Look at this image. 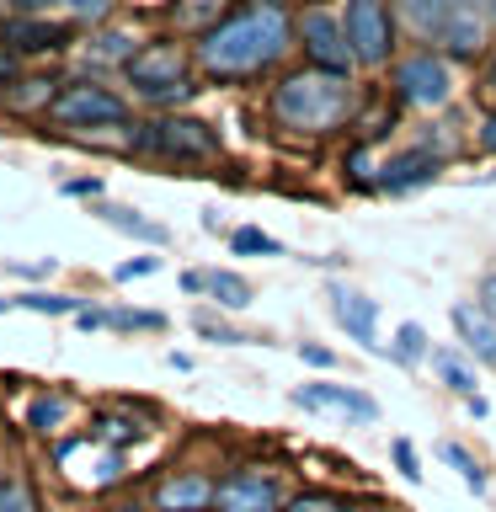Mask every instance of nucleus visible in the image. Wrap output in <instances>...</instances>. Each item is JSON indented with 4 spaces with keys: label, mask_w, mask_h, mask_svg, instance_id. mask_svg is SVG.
I'll return each instance as SVG.
<instances>
[{
    "label": "nucleus",
    "mask_w": 496,
    "mask_h": 512,
    "mask_svg": "<svg viewBox=\"0 0 496 512\" xmlns=\"http://www.w3.org/2000/svg\"><path fill=\"white\" fill-rule=\"evenodd\" d=\"M326 304H331V320L363 352H384V342H379V299H368V294H358V288H347V283H326Z\"/></svg>",
    "instance_id": "f3484780"
},
{
    "label": "nucleus",
    "mask_w": 496,
    "mask_h": 512,
    "mask_svg": "<svg viewBox=\"0 0 496 512\" xmlns=\"http://www.w3.org/2000/svg\"><path fill=\"white\" fill-rule=\"evenodd\" d=\"M294 352H299V358L310 363V368H326V374L336 368V352H331V347H320V342H299Z\"/></svg>",
    "instance_id": "a19ab883"
},
{
    "label": "nucleus",
    "mask_w": 496,
    "mask_h": 512,
    "mask_svg": "<svg viewBox=\"0 0 496 512\" xmlns=\"http://www.w3.org/2000/svg\"><path fill=\"white\" fill-rule=\"evenodd\" d=\"M96 219L107 224V230H118L128 240H139V246H150V251H166L171 246V230L160 224L155 214H144V208L134 203H112V198H96Z\"/></svg>",
    "instance_id": "4be33fe9"
},
{
    "label": "nucleus",
    "mask_w": 496,
    "mask_h": 512,
    "mask_svg": "<svg viewBox=\"0 0 496 512\" xmlns=\"http://www.w3.org/2000/svg\"><path fill=\"white\" fill-rule=\"evenodd\" d=\"M294 406H299V411L342 416V422H352V427H374V422H379V400L368 395V390H358V384H326V379L299 384V390H294Z\"/></svg>",
    "instance_id": "4468645a"
},
{
    "label": "nucleus",
    "mask_w": 496,
    "mask_h": 512,
    "mask_svg": "<svg viewBox=\"0 0 496 512\" xmlns=\"http://www.w3.org/2000/svg\"><path fill=\"white\" fill-rule=\"evenodd\" d=\"M390 459H395V475H400V480L422 486V454L411 448V438H395V443H390Z\"/></svg>",
    "instance_id": "4c0bfd02"
},
{
    "label": "nucleus",
    "mask_w": 496,
    "mask_h": 512,
    "mask_svg": "<svg viewBox=\"0 0 496 512\" xmlns=\"http://www.w3.org/2000/svg\"><path fill=\"white\" fill-rule=\"evenodd\" d=\"M128 118H134V102L96 75H64V91L54 96V107H48V128H59V134H70V139L118 134Z\"/></svg>",
    "instance_id": "39448f33"
},
{
    "label": "nucleus",
    "mask_w": 496,
    "mask_h": 512,
    "mask_svg": "<svg viewBox=\"0 0 496 512\" xmlns=\"http://www.w3.org/2000/svg\"><path fill=\"white\" fill-rule=\"evenodd\" d=\"M342 171H347V187H352V192H374L379 155L368 150V139H352V144H347V155H342Z\"/></svg>",
    "instance_id": "7c9ffc66"
},
{
    "label": "nucleus",
    "mask_w": 496,
    "mask_h": 512,
    "mask_svg": "<svg viewBox=\"0 0 496 512\" xmlns=\"http://www.w3.org/2000/svg\"><path fill=\"white\" fill-rule=\"evenodd\" d=\"M118 6L123 0H59V16H70L75 32H91V27H107Z\"/></svg>",
    "instance_id": "2f4dec72"
},
{
    "label": "nucleus",
    "mask_w": 496,
    "mask_h": 512,
    "mask_svg": "<svg viewBox=\"0 0 496 512\" xmlns=\"http://www.w3.org/2000/svg\"><path fill=\"white\" fill-rule=\"evenodd\" d=\"M224 240H230V251H235V256H288V251H283V240H278V235H267V230H256V224H235V230L224 235Z\"/></svg>",
    "instance_id": "473e14b6"
},
{
    "label": "nucleus",
    "mask_w": 496,
    "mask_h": 512,
    "mask_svg": "<svg viewBox=\"0 0 496 512\" xmlns=\"http://www.w3.org/2000/svg\"><path fill=\"white\" fill-rule=\"evenodd\" d=\"M59 192L64 198H102V176H64Z\"/></svg>",
    "instance_id": "58836bf2"
},
{
    "label": "nucleus",
    "mask_w": 496,
    "mask_h": 512,
    "mask_svg": "<svg viewBox=\"0 0 496 512\" xmlns=\"http://www.w3.org/2000/svg\"><path fill=\"white\" fill-rule=\"evenodd\" d=\"M496 43V0H454V11L432 32V48H443L454 64H480Z\"/></svg>",
    "instance_id": "9d476101"
},
{
    "label": "nucleus",
    "mask_w": 496,
    "mask_h": 512,
    "mask_svg": "<svg viewBox=\"0 0 496 512\" xmlns=\"http://www.w3.org/2000/svg\"><path fill=\"white\" fill-rule=\"evenodd\" d=\"M139 32H128V27H91V32H80L75 38V59H80V70L96 75V80H107V75H123V64L139 54Z\"/></svg>",
    "instance_id": "2eb2a0df"
},
{
    "label": "nucleus",
    "mask_w": 496,
    "mask_h": 512,
    "mask_svg": "<svg viewBox=\"0 0 496 512\" xmlns=\"http://www.w3.org/2000/svg\"><path fill=\"white\" fill-rule=\"evenodd\" d=\"M166 267V256H128V262H118L112 267V283H144V278H155V272Z\"/></svg>",
    "instance_id": "c9c22d12"
},
{
    "label": "nucleus",
    "mask_w": 496,
    "mask_h": 512,
    "mask_svg": "<svg viewBox=\"0 0 496 512\" xmlns=\"http://www.w3.org/2000/svg\"><path fill=\"white\" fill-rule=\"evenodd\" d=\"M192 331H198L203 342H214V347H246V342H256L251 331H240L235 320L219 315V304H203V310H192Z\"/></svg>",
    "instance_id": "c85d7f7f"
},
{
    "label": "nucleus",
    "mask_w": 496,
    "mask_h": 512,
    "mask_svg": "<svg viewBox=\"0 0 496 512\" xmlns=\"http://www.w3.org/2000/svg\"><path fill=\"white\" fill-rule=\"evenodd\" d=\"M416 144H422V150H432L438 160H454V155H459V134H454V123H443V118H432V123L416 128Z\"/></svg>",
    "instance_id": "72a5a7b5"
},
{
    "label": "nucleus",
    "mask_w": 496,
    "mask_h": 512,
    "mask_svg": "<svg viewBox=\"0 0 496 512\" xmlns=\"http://www.w3.org/2000/svg\"><path fill=\"white\" fill-rule=\"evenodd\" d=\"M480 304H486V310L496 315V272H486V278H480V294H475Z\"/></svg>",
    "instance_id": "49530a36"
},
{
    "label": "nucleus",
    "mask_w": 496,
    "mask_h": 512,
    "mask_svg": "<svg viewBox=\"0 0 496 512\" xmlns=\"http://www.w3.org/2000/svg\"><path fill=\"white\" fill-rule=\"evenodd\" d=\"M107 512H144L139 502H123V507H107Z\"/></svg>",
    "instance_id": "de8ad7c7"
},
{
    "label": "nucleus",
    "mask_w": 496,
    "mask_h": 512,
    "mask_svg": "<svg viewBox=\"0 0 496 512\" xmlns=\"http://www.w3.org/2000/svg\"><path fill=\"white\" fill-rule=\"evenodd\" d=\"M123 155H144L176 171H203L224 160V139L214 123H203L198 112H150V118L123 123Z\"/></svg>",
    "instance_id": "7ed1b4c3"
},
{
    "label": "nucleus",
    "mask_w": 496,
    "mask_h": 512,
    "mask_svg": "<svg viewBox=\"0 0 496 512\" xmlns=\"http://www.w3.org/2000/svg\"><path fill=\"white\" fill-rule=\"evenodd\" d=\"M294 48H299L304 64H315V70L358 75L352 48H347V32H342V11H331L326 0H310V6L294 11Z\"/></svg>",
    "instance_id": "1a4fd4ad"
},
{
    "label": "nucleus",
    "mask_w": 496,
    "mask_h": 512,
    "mask_svg": "<svg viewBox=\"0 0 496 512\" xmlns=\"http://www.w3.org/2000/svg\"><path fill=\"white\" fill-rule=\"evenodd\" d=\"M70 411H75V400L64 395V390H32L22 400V427L32 432V438H64L70 432Z\"/></svg>",
    "instance_id": "5701e85b"
},
{
    "label": "nucleus",
    "mask_w": 496,
    "mask_h": 512,
    "mask_svg": "<svg viewBox=\"0 0 496 512\" xmlns=\"http://www.w3.org/2000/svg\"><path fill=\"white\" fill-rule=\"evenodd\" d=\"M432 374H438V384L443 390H454V395H475V358L464 347H432Z\"/></svg>",
    "instance_id": "393cba45"
},
{
    "label": "nucleus",
    "mask_w": 496,
    "mask_h": 512,
    "mask_svg": "<svg viewBox=\"0 0 496 512\" xmlns=\"http://www.w3.org/2000/svg\"><path fill=\"white\" fill-rule=\"evenodd\" d=\"M176 283H182V294H192V299L219 304L224 315H240L251 304V294H256V288L240 278V272H230V267H187Z\"/></svg>",
    "instance_id": "a211bd4d"
},
{
    "label": "nucleus",
    "mask_w": 496,
    "mask_h": 512,
    "mask_svg": "<svg viewBox=\"0 0 496 512\" xmlns=\"http://www.w3.org/2000/svg\"><path fill=\"white\" fill-rule=\"evenodd\" d=\"M75 38H80L75 22H70V16H59V11H48V16H6V22H0V43H6L22 64L70 54Z\"/></svg>",
    "instance_id": "9b49d317"
},
{
    "label": "nucleus",
    "mask_w": 496,
    "mask_h": 512,
    "mask_svg": "<svg viewBox=\"0 0 496 512\" xmlns=\"http://www.w3.org/2000/svg\"><path fill=\"white\" fill-rule=\"evenodd\" d=\"M283 480L267 464H235L214 486V512H283Z\"/></svg>",
    "instance_id": "f8f14e48"
},
{
    "label": "nucleus",
    "mask_w": 496,
    "mask_h": 512,
    "mask_svg": "<svg viewBox=\"0 0 496 512\" xmlns=\"http://www.w3.org/2000/svg\"><path fill=\"white\" fill-rule=\"evenodd\" d=\"M59 91H64V75H54V70H22L6 91H0V112H6L11 123H48V107H54Z\"/></svg>",
    "instance_id": "dca6fc26"
},
{
    "label": "nucleus",
    "mask_w": 496,
    "mask_h": 512,
    "mask_svg": "<svg viewBox=\"0 0 496 512\" xmlns=\"http://www.w3.org/2000/svg\"><path fill=\"white\" fill-rule=\"evenodd\" d=\"M480 96L496 107V43L486 48V59H480Z\"/></svg>",
    "instance_id": "37998d69"
},
{
    "label": "nucleus",
    "mask_w": 496,
    "mask_h": 512,
    "mask_svg": "<svg viewBox=\"0 0 496 512\" xmlns=\"http://www.w3.org/2000/svg\"><path fill=\"white\" fill-rule=\"evenodd\" d=\"M438 459H443L448 470H454V475H459V480H464V486H470L475 496H486V491H491V480H486V464H480V459H475L464 443L443 438V443H438Z\"/></svg>",
    "instance_id": "c756f323"
},
{
    "label": "nucleus",
    "mask_w": 496,
    "mask_h": 512,
    "mask_svg": "<svg viewBox=\"0 0 496 512\" xmlns=\"http://www.w3.org/2000/svg\"><path fill=\"white\" fill-rule=\"evenodd\" d=\"M475 150L480 155H496V107H486V118L475 123Z\"/></svg>",
    "instance_id": "ea45409f"
},
{
    "label": "nucleus",
    "mask_w": 496,
    "mask_h": 512,
    "mask_svg": "<svg viewBox=\"0 0 496 512\" xmlns=\"http://www.w3.org/2000/svg\"><path fill=\"white\" fill-rule=\"evenodd\" d=\"M16 278H27V283H38V278H48V272H54V262H6Z\"/></svg>",
    "instance_id": "a18cd8bd"
},
{
    "label": "nucleus",
    "mask_w": 496,
    "mask_h": 512,
    "mask_svg": "<svg viewBox=\"0 0 496 512\" xmlns=\"http://www.w3.org/2000/svg\"><path fill=\"white\" fill-rule=\"evenodd\" d=\"M448 11H454V0H395L400 27H406L416 43H432V32H438V22Z\"/></svg>",
    "instance_id": "a878e982"
},
{
    "label": "nucleus",
    "mask_w": 496,
    "mask_h": 512,
    "mask_svg": "<svg viewBox=\"0 0 496 512\" xmlns=\"http://www.w3.org/2000/svg\"><path fill=\"white\" fill-rule=\"evenodd\" d=\"M214 486L219 480L208 470H171L155 480L150 502L155 512H214Z\"/></svg>",
    "instance_id": "6ab92c4d"
},
{
    "label": "nucleus",
    "mask_w": 496,
    "mask_h": 512,
    "mask_svg": "<svg viewBox=\"0 0 496 512\" xmlns=\"http://www.w3.org/2000/svg\"><path fill=\"white\" fill-rule=\"evenodd\" d=\"M0 512H38V491L22 475H6L0 480Z\"/></svg>",
    "instance_id": "f704fd0d"
},
{
    "label": "nucleus",
    "mask_w": 496,
    "mask_h": 512,
    "mask_svg": "<svg viewBox=\"0 0 496 512\" xmlns=\"http://www.w3.org/2000/svg\"><path fill=\"white\" fill-rule=\"evenodd\" d=\"M384 358L400 363V368H422V363L432 358L427 326H416V320H400V326H395V342H384Z\"/></svg>",
    "instance_id": "cd10ccee"
},
{
    "label": "nucleus",
    "mask_w": 496,
    "mask_h": 512,
    "mask_svg": "<svg viewBox=\"0 0 496 512\" xmlns=\"http://www.w3.org/2000/svg\"><path fill=\"white\" fill-rule=\"evenodd\" d=\"M80 331H118V336H144V331H166L171 320L160 310H134V304H80L75 315Z\"/></svg>",
    "instance_id": "412c9836"
},
{
    "label": "nucleus",
    "mask_w": 496,
    "mask_h": 512,
    "mask_svg": "<svg viewBox=\"0 0 496 512\" xmlns=\"http://www.w3.org/2000/svg\"><path fill=\"white\" fill-rule=\"evenodd\" d=\"M0 22H6V6H0Z\"/></svg>",
    "instance_id": "09e8293b"
},
{
    "label": "nucleus",
    "mask_w": 496,
    "mask_h": 512,
    "mask_svg": "<svg viewBox=\"0 0 496 512\" xmlns=\"http://www.w3.org/2000/svg\"><path fill=\"white\" fill-rule=\"evenodd\" d=\"M6 6V16H48L59 11V0H0Z\"/></svg>",
    "instance_id": "79ce46f5"
},
{
    "label": "nucleus",
    "mask_w": 496,
    "mask_h": 512,
    "mask_svg": "<svg viewBox=\"0 0 496 512\" xmlns=\"http://www.w3.org/2000/svg\"><path fill=\"white\" fill-rule=\"evenodd\" d=\"M80 294H59V288H22V294H0V315L6 310H27V315H48V320H59V315H80Z\"/></svg>",
    "instance_id": "b1692460"
},
{
    "label": "nucleus",
    "mask_w": 496,
    "mask_h": 512,
    "mask_svg": "<svg viewBox=\"0 0 496 512\" xmlns=\"http://www.w3.org/2000/svg\"><path fill=\"white\" fill-rule=\"evenodd\" d=\"M363 86L358 75L315 70V64H288L267 86V123L288 144H331L342 139L363 112Z\"/></svg>",
    "instance_id": "f03ea898"
},
{
    "label": "nucleus",
    "mask_w": 496,
    "mask_h": 512,
    "mask_svg": "<svg viewBox=\"0 0 496 512\" xmlns=\"http://www.w3.org/2000/svg\"><path fill=\"white\" fill-rule=\"evenodd\" d=\"M448 160H438L432 150H422V144H406V150L384 155L379 171H374V192H384V198H411V192L432 187L443 176Z\"/></svg>",
    "instance_id": "ddd939ff"
},
{
    "label": "nucleus",
    "mask_w": 496,
    "mask_h": 512,
    "mask_svg": "<svg viewBox=\"0 0 496 512\" xmlns=\"http://www.w3.org/2000/svg\"><path fill=\"white\" fill-rule=\"evenodd\" d=\"M283 512H347V502L331 496V491H294L283 502Z\"/></svg>",
    "instance_id": "e433bc0d"
},
{
    "label": "nucleus",
    "mask_w": 496,
    "mask_h": 512,
    "mask_svg": "<svg viewBox=\"0 0 496 512\" xmlns=\"http://www.w3.org/2000/svg\"><path fill=\"white\" fill-rule=\"evenodd\" d=\"M448 326H454L459 347L470 352L475 363H491V368H496V315L486 310V304H480V299L448 304Z\"/></svg>",
    "instance_id": "aec40b11"
},
{
    "label": "nucleus",
    "mask_w": 496,
    "mask_h": 512,
    "mask_svg": "<svg viewBox=\"0 0 496 512\" xmlns=\"http://www.w3.org/2000/svg\"><path fill=\"white\" fill-rule=\"evenodd\" d=\"M54 470L70 491H112L128 475V448L102 443L96 432H64L54 438Z\"/></svg>",
    "instance_id": "6e6552de"
},
{
    "label": "nucleus",
    "mask_w": 496,
    "mask_h": 512,
    "mask_svg": "<svg viewBox=\"0 0 496 512\" xmlns=\"http://www.w3.org/2000/svg\"><path fill=\"white\" fill-rule=\"evenodd\" d=\"M0 91H6V86H0Z\"/></svg>",
    "instance_id": "8fccbe9b"
},
{
    "label": "nucleus",
    "mask_w": 496,
    "mask_h": 512,
    "mask_svg": "<svg viewBox=\"0 0 496 512\" xmlns=\"http://www.w3.org/2000/svg\"><path fill=\"white\" fill-rule=\"evenodd\" d=\"M22 70H27V64H22V59H16V54H11V48H6V43H0V86H11V80H16V75H22Z\"/></svg>",
    "instance_id": "c03bdc74"
},
{
    "label": "nucleus",
    "mask_w": 496,
    "mask_h": 512,
    "mask_svg": "<svg viewBox=\"0 0 496 512\" xmlns=\"http://www.w3.org/2000/svg\"><path fill=\"white\" fill-rule=\"evenodd\" d=\"M91 432H96L102 443H112V448H134V443L150 438V416H128V411L112 406V411H102V416L91 422Z\"/></svg>",
    "instance_id": "bb28decb"
},
{
    "label": "nucleus",
    "mask_w": 496,
    "mask_h": 512,
    "mask_svg": "<svg viewBox=\"0 0 496 512\" xmlns=\"http://www.w3.org/2000/svg\"><path fill=\"white\" fill-rule=\"evenodd\" d=\"M123 86L134 102H144L150 112H182L192 96L203 91L198 80V64H192V43L171 38V32H160V38H144L139 54L123 64Z\"/></svg>",
    "instance_id": "20e7f679"
},
{
    "label": "nucleus",
    "mask_w": 496,
    "mask_h": 512,
    "mask_svg": "<svg viewBox=\"0 0 496 512\" xmlns=\"http://www.w3.org/2000/svg\"><path fill=\"white\" fill-rule=\"evenodd\" d=\"M459 64L443 54V48L432 43H416L406 48L390 70H384V86H390V102L400 112H422V118H432V112H443L448 102H454L459 91Z\"/></svg>",
    "instance_id": "423d86ee"
},
{
    "label": "nucleus",
    "mask_w": 496,
    "mask_h": 512,
    "mask_svg": "<svg viewBox=\"0 0 496 512\" xmlns=\"http://www.w3.org/2000/svg\"><path fill=\"white\" fill-rule=\"evenodd\" d=\"M192 43L198 80L214 91H246L256 80L288 70L294 48V6L288 0H230Z\"/></svg>",
    "instance_id": "f257e3e1"
},
{
    "label": "nucleus",
    "mask_w": 496,
    "mask_h": 512,
    "mask_svg": "<svg viewBox=\"0 0 496 512\" xmlns=\"http://www.w3.org/2000/svg\"><path fill=\"white\" fill-rule=\"evenodd\" d=\"M342 32L358 75H379L400 59V16L395 0H342Z\"/></svg>",
    "instance_id": "0eeeda50"
}]
</instances>
